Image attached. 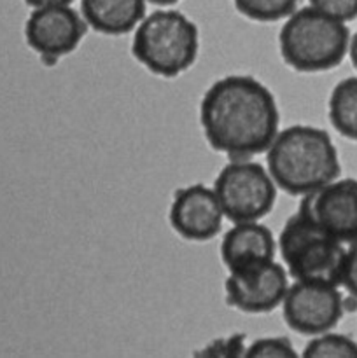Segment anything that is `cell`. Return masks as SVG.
<instances>
[{"label":"cell","mask_w":357,"mask_h":358,"mask_svg":"<svg viewBox=\"0 0 357 358\" xmlns=\"http://www.w3.org/2000/svg\"><path fill=\"white\" fill-rule=\"evenodd\" d=\"M200 124L214 150L231 159H247L272 145L279 133V105L255 77L226 76L203 94Z\"/></svg>","instance_id":"cell-1"},{"label":"cell","mask_w":357,"mask_h":358,"mask_svg":"<svg viewBox=\"0 0 357 358\" xmlns=\"http://www.w3.org/2000/svg\"><path fill=\"white\" fill-rule=\"evenodd\" d=\"M266 168L276 187L304 196L342 173L338 150L326 129L294 124L276 133L266 150Z\"/></svg>","instance_id":"cell-2"},{"label":"cell","mask_w":357,"mask_h":358,"mask_svg":"<svg viewBox=\"0 0 357 358\" xmlns=\"http://www.w3.org/2000/svg\"><path fill=\"white\" fill-rule=\"evenodd\" d=\"M346 23L307 6L286 17L280 28L282 59L296 72L315 73L336 69L349 55Z\"/></svg>","instance_id":"cell-3"},{"label":"cell","mask_w":357,"mask_h":358,"mask_svg":"<svg viewBox=\"0 0 357 358\" xmlns=\"http://www.w3.org/2000/svg\"><path fill=\"white\" fill-rule=\"evenodd\" d=\"M198 27L175 9H158L136 24L132 55L150 73L174 79L198 58Z\"/></svg>","instance_id":"cell-4"},{"label":"cell","mask_w":357,"mask_h":358,"mask_svg":"<svg viewBox=\"0 0 357 358\" xmlns=\"http://www.w3.org/2000/svg\"><path fill=\"white\" fill-rule=\"evenodd\" d=\"M276 247L290 278L340 287L346 248L303 213L286 220Z\"/></svg>","instance_id":"cell-5"},{"label":"cell","mask_w":357,"mask_h":358,"mask_svg":"<svg viewBox=\"0 0 357 358\" xmlns=\"http://www.w3.org/2000/svg\"><path fill=\"white\" fill-rule=\"evenodd\" d=\"M214 191L224 217L231 222H252L272 212L276 184L268 168L247 159H231L217 175Z\"/></svg>","instance_id":"cell-6"},{"label":"cell","mask_w":357,"mask_h":358,"mask_svg":"<svg viewBox=\"0 0 357 358\" xmlns=\"http://www.w3.org/2000/svg\"><path fill=\"white\" fill-rule=\"evenodd\" d=\"M287 289L289 273L275 259L231 269L224 283L227 306L251 315L276 310L282 304Z\"/></svg>","instance_id":"cell-7"},{"label":"cell","mask_w":357,"mask_h":358,"mask_svg":"<svg viewBox=\"0 0 357 358\" xmlns=\"http://www.w3.org/2000/svg\"><path fill=\"white\" fill-rule=\"evenodd\" d=\"M287 327L303 336L332 331L342 320L345 303L338 287L314 282H294L282 301Z\"/></svg>","instance_id":"cell-8"},{"label":"cell","mask_w":357,"mask_h":358,"mask_svg":"<svg viewBox=\"0 0 357 358\" xmlns=\"http://www.w3.org/2000/svg\"><path fill=\"white\" fill-rule=\"evenodd\" d=\"M86 28L83 14L70 6L37 7L24 23V41L46 63H55L79 48Z\"/></svg>","instance_id":"cell-9"},{"label":"cell","mask_w":357,"mask_h":358,"mask_svg":"<svg viewBox=\"0 0 357 358\" xmlns=\"http://www.w3.org/2000/svg\"><path fill=\"white\" fill-rule=\"evenodd\" d=\"M298 212L342 243L357 241V178H335L303 196Z\"/></svg>","instance_id":"cell-10"},{"label":"cell","mask_w":357,"mask_h":358,"mask_svg":"<svg viewBox=\"0 0 357 358\" xmlns=\"http://www.w3.org/2000/svg\"><path fill=\"white\" fill-rule=\"evenodd\" d=\"M170 226L189 241H209L219 234L224 212L214 189L192 184L178 189L170 206Z\"/></svg>","instance_id":"cell-11"},{"label":"cell","mask_w":357,"mask_h":358,"mask_svg":"<svg viewBox=\"0 0 357 358\" xmlns=\"http://www.w3.org/2000/svg\"><path fill=\"white\" fill-rule=\"evenodd\" d=\"M275 236L259 220L234 222L220 241V259L230 271L252 262L275 259Z\"/></svg>","instance_id":"cell-12"},{"label":"cell","mask_w":357,"mask_h":358,"mask_svg":"<svg viewBox=\"0 0 357 358\" xmlns=\"http://www.w3.org/2000/svg\"><path fill=\"white\" fill-rule=\"evenodd\" d=\"M88 27L104 35L130 34L146 16V0H80Z\"/></svg>","instance_id":"cell-13"},{"label":"cell","mask_w":357,"mask_h":358,"mask_svg":"<svg viewBox=\"0 0 357 358\" xmlns=\"http://www.w3.org/2000/svg\"><path fill=\"white\" fill-rule=\"evenodd\" d=\"M328 117L340 135L357 142V77H346L332 87Z\"/></svg>","instance_id":"cell-14"},{"label":"cell","mask_w":357,"mask_h":358,"mask_svg":"<svg viewBox=\"0 0 357 358\" xmlns=\"http://www.w3.org/2000/svg\"><path fill=\"white\" fill-rule=\"evenodd\" d=\"M303 357L308 358H357V343L345 334L322 332L314 336L304 346Z\"/></svg>","instance_id":"cell-15"},{"label":"cell","mask_w":357,"mask_h":358,"mask_svg":"<svg viewBox=\"0 0 357 358\" xmlns=\"http://www.w3.org/2000/svg\"><path fill=\"white\" fill-rule=\"evenodd\" d=\"M300 0H233L241 16L259 23L286 20L296 10Z\"/></svg>","instance_id":"cell-16"},{"label":"cell","mask_w":357,"mask_h":358,"mask_svg":"<svg viewBox=\"0 0 357 358\" xmlns=\"http://www.w3.org/2000/svg\"><path fill=\"white\" fill-rule=\"evenodd\" d=\"M244 355L251 358H296L298 353L287 338H262L251 343Z\"/></svg>","instance_id":"cell-17"},{"label":"cell","mask_w":357,"mask_h":358,"mask_svg":"<svg viewBox=\"0 0 357 358\" xmlns=\"http://www.w3.org/2000/svg\"><path fill=\"white\" fill-rule=\"evenodd\" d=\"M308 3L343 23H349L357 17V0H308Z\"/></svg>","instance_id":"cell-18"},{"label":"cell","mask_w":357,"mask_h":358,"mask_svg":"<svg viewBox=\"0 0 357 358\" xmlns=\"http://www.w3.org/2000/svg\"><path fill=\"white\" fill-rule=\"evenodd\" d=\"M340 285L357 299V241L350 243V247L345 250Z\"/></svg>","instance_id":"cell-19"},{"label":"cell","mask_w":357,"mask_h":358,"mask_svg":"<svg viewBox=\"0 0 357 358\" xmlns=\"http://www.w3.org/2000/svg\"><path fill=\"white\" fill-rule=\"evenodd\" d=\"M74 0H24V3L34 9L37 7H48V6H70Z\"/></svg>","instance_id":"cell-20"},{"label":"cell","mask_w":357,"mask_h":358,"mask_svg":"<svg viewBox=\"0 0 357 358\" xmlns=\"http://www.w3.org/2000/svg\"><path fill=\"white\" fill-rule=\"evenodd\" d=\"M349 56H350V62H352L354 69L357 70V30H356V34L350 35V42H349Z\"/></svg>","instance_id":"cell-21"},{"label":"cell","mask_w":357,"mask_h":358,"mask_svg":"<svg viewBox=\"0 0 357 358\" xmlns=\"http://www.w3.org/2000/svg\"><path fill=\"white\" fill-rule=\"evenodd\" d=\"M146 2L154 3V6H160V7H168V6H174V3L181 2V0H146Z\"/></svg>","instance_id":"cell-22"}]
</instances>
